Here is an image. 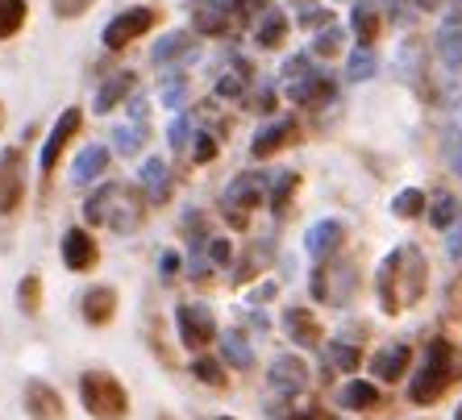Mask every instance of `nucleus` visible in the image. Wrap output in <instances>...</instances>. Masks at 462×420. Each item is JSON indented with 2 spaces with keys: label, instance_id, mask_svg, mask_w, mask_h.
Segmentation results:
<instances>
[{
  "label": "nucleus",
  "instance_id": "f257e3e1",
  "mask_svg": "<svg viewBox=\"0 0 462 420\" xmlns=\"http://www.w3.org/2000/svg\"><path fill=\"white\" fill-rule=\"evenodd\" d=\"M430 291V259L417 242H400L379 259L375 267V304L383 316H404L417 308Z\"/></svg>",
  "mask_w": 462,
  "mask_h": 420
},
{
  "label": "nucleus",
  "instance_id": "f03ea898",
  "mask_svg": "<svg viewBox=\"0 0 462 420\" xmlns=\"http://www.w3.org/2000/svg\"><path fill=\"white\" fill-rule=\"evenodd\" d=\"M462 383V345L450 337H433L420 354L417 370L409 375V404L412 408H433Z\"/></svg>",
  "mask_w": 462,
  "mask_h": 420
},
{
  "label": "nucleus",
  "instance_id": "7ed1b4c3",
  "mask_svg": "<svg viewBox=\"0 0 462 420\" xmlns=\"http://www.w3.org/2000/svg\"><path fill=\"white\" fill-rule=\"evenodd\" d=\"M142 216H146V196L138 192V184H117L105 179L100 187H92L84 200V221L97 229H113V233H138Z\"/></svg>",
  "mask_w": 462,
  "mask_h": 420
},
{
  "label": "nucleus",
  "instance_id": "20e7f679",
  "mask_svg": "<svg viewBox=\"0 0 462 420\" xmlns=\"http://www.w3.org/2000/svg\"><path fill=\"white\" fill-rule=\"evenodd\" d=\"M76 396H79V408H84L92 420H129V412H134L129 388L105 367L79 370Z\"/></svg>",
  "mask_w": 462,
  "mask_h": 420
},
{
  "label": "nucleus",
  "instance_id": "39448f33",
  "mask_svg": "<svg viewBox=\"0 0 462 420\" xmlns=\"http://www.w3.org/2000/svg\"><path fill=\"white\" fill-rule=\"evenodd\" d=\"M283 79H288V100L296 108L317 113V108H329L337 100V79L329 76V71H321V67H312L309 54L291 59V63L283 67Z\"/></svg>",
  "mask_w": 462,
  "mask_h": 420
},
{
  "label": "nucleus",
  "instance_id": "423d86ee",
  "mask_svg": "<svg viewBox=\"0 0 462 420\" xmlns=\"http://www.w3.org/2000/svg\"><path fill=\"white\" fill-rule=\"evenodd\" d=\"M267 192H271V175L237 171L226 184V192H221V216H226V225L229 229H246L250 213L258 208V200H267Z\"/></svg>",
  "mask_w": 462,
  "mask_h": 420
},
{
  "label": "nucleus",
  "instance_id": "0eeeda50",
  "mask_svg": "<svg viewBox=\"0 0 462 420\" xmlns=\"http://www.w3.org/2000/svg\"><path fill=\"white\" fill-rule=\"evenodd\" d=\"M175 333H180V345L188 350V354H205L208 345L221 337V329H217V313L200 300L175 304Z\"/></svg>",
  "mask_w": 462,
  "mask_h": 420
},
{
  "label": "nucleus",
  "instance_id": "6e6552de",
  "mask_svg": "<svg viewBox=\"0 0 462 420\" xmlns=\"http://www.w3.org/2000/svg\"><path fill=\"white\" fill-rule=\"evenodd\" d=\"M355 288H358V267H355V262H342L337 254L329 262H312V275H309L312 300H321V304H350Z\"/></svg>",
  "mask_w": 462,
  "mask_h": 420
},
{
  "label": "nucleus",
  "instance_id": "1a4fd4ad",
  "mask_svg": "<svg viewBox=\"0 0 462 420\" xmlns=\"http://www.w3.org/2000/svg\"><path fill=\"white\" fill-rule=\"evenodd\" d=\"M79 130H84V108L67 105L63 113H59V121L51 125V133H46L42 151H38V175H42V179H51V175L59 171V162L71 151V142L79 138Z\"/></svg>",
  "mask_w": 462,
  "mask_h": 420
},
{
  "label": "nucleus",
  "instance_id": "9d476101",
  "mask_svg": "<svg viewBox=\"0 0 462 420\" xmlns=\"http://www.w3.org/2000/svg\"><path fill=\"white\" fill-rule=\"evenodd\" d=\"M30 192V162L25 146H5L0 151V216H17Z\"/></svg>",
  "mask_w": 462,
  "mask_h": 420
},
{
  "label": "nucleus",
  "instance_id": "9b49d317",
  "mask_svg": "<svg viewBox=\"0 0 462 420\" xmlns=\"http://www.w3.org/2000/svg\"><path fill=\"white\" fill-rule=\"evenodd\" d=\"M304 138V125L300 117H291V113H283V117H271L263 130L250 138V159H275V154L291 151V146H300Z\"/></svg>",
  "mask_w": 462,
  "mask_h": 420
},
{
  "label": "nucleus",
  "instance_id": "f8f14e48",
  "mask_svg": "<svg viewBox=\"0 0 462 420\" xmlns=\"http://www.w3.org/2000/svg\"><path fill=\"white\" fill-rule=\"evenodd\" d=\"M154 25H159V9H146V5H138V9L117 13V17L105 25L100 42H105V50H125V46L138 42L142 33H151Z\"/></svg>",
  "mask_w": 462,
  "mask_h": 420
},
{
  "label": "nucleus",
  "instance_id": "ddd939ff",
  "mask_svg": "<svg viewBox=\"0 0 462 420\" xmlns=\"http://www.w3.org/2000/svg\"><path fill=\"white\" fill-rule=\"evenodd\" d=\"M412 358H417L412 342H383L375 345V354L366 358V370H371L375 383H404L412 370Z\"/></svg>",
  "mask_w": 462,
  "mask_h": 420
},
{
  "label": "nucleus",
  "instance_id": "4468645a",
  "mask_svg": "<svg viewBox=\"0 0 462 420\" xmlns=\"http://www.w3.org/2000/svg\"><path fill=\"white\" fill-rule=\"evenodd\" d=\"M59 259H63V267L71 270V275H92V270L100 267L97 237L88 233L84 225L63 229V237H59Z\"/></svg>",
  "mask_w": 462,
  "mask_h": 420
},
{
  "label": "nucleus",
  "instance_id": "2eb2a0df",
  "mask_svg": "<svg viewBox=\"0 0 462 420\" xmlns=\"http://www.w3.org/2000/svg\"><path fill=\"white\" fill-rule=\"evenodd\" d=\"M309 362L300 354H275L267 367V388L275 391V399H300L309 391Z\"/></svg>",
  "mask_w": 462,
  "mask_h": 420
},
{
  "label": "nucleus",
  "instance_id": "dca6fc26",
  "mask_svg": "<svg viewBox=\"0 0 462 420\" xmlns=\"http://www.w3.org/2000/svg\"><path fill=\"white\" fill-rule=\"evenodd\" d=\"M22 412L30 420H67V399H63V391L54 388V383H46V379H25Z\"/></svg>",
  "mask_w": 462,
  "mask_h": 420
},
{
  "label": "nucleus",
  "instance_id": "f3484780",
  "mask_svg": "<svg viewBox=\"0 0 462 420\" xmlns=\"http://www.w3.org/2000/svg\"><path fill=\"white\" fill-rule=\"evenodd\" d=\"M342 246H346V221H337V216H325L304 233V250H309L312 262H329L334 254H342Z\"/></svg>",
  "mask_w": 462,
  "mask_h": 420
},
{
  "label": "nucleus",
  "instance_id": "a211bd4d",
  "mask_svg": "<svg viewBox=\"0 0 462 420\" xmlns=\"http://www.w3.org/2000/svg\"><path fill=\"white\" fill-rule=\"evenodd\" d=\"M117 288H108V283H92V288L79 296V316H84V324H92V329H108V324L117 321Z\"/></svg>",
  "mask_w": 462,
  "mask_h": 420
},
{
  "label": "nucleus",
  "instance_id": "6ab92c4d",
  "mask_svg": "<svg viewBox=\"0 0 462 420\" xmlns=\"http://www.w3.org/2000/svg\"><path fill=\"white\" fill-rule=\"evenodd\" d=\"M283 333L291 337V345H300V350H325V324L304 304H288L283 308Z\"/></svg>",
  "mask_w": 462,
  "mask_h": 420
},
{
  "label": "nucleus",
  "instance_id": "aec40b11",
  "mask_svg": "<svg viewBox=\"0 0 462 420\" xmlns=\"http://www.w3.org/2000/svg\"><path fill=\"white\" fill-rule=\"evenodd\" d=\"M138 192L146 196V205H154V208L171 205L175 179H171V171H167V162H162V159H146V162H142V175H138Z\"/></svg>",
  "mask_w": 462,
  "mask_h": 420
},
{
  "label": "nucleus",
  "instance_id": "412c9836",
  "mask_svg": "<svg viewBox=\"0 0 462 420\" xmlns=\"http://www.w3.org/2000/svg\"><path fill=\"white\" fill-rule=\"evenodd\" d=\"M337 404H342V412H375L383 404V391L375 379H346L337 391Z\"/></svg>",
  "mask_w": 462,
  "mask_h": 420
},
{
  "label": "nucleus",
  "instance_id": "4be33fe9",
  "mask_svg": "<svg viewBox=\"0 0 462 420\" xmlns=\"http://www.w3.org/2000/svg\"><path fill=\"white\" fill-rule=\"evenodd\" d=\"M217 358L226 362L229 370H254V345L246 342V333L242 329H226V333L217 337Z\"/></svg>",
  "mask_w": 462,
  "mask_h": 420
},
{
  "label": "nucleus",
  "instance_id": "5701e85b",
  "mask_svg": "<svg viewBox=\"0 0 462 420\" xmlns=\"http://www.w3.org/2000/svg\"><path fill=\"white\" fill-rule=\"evenodd\" d=\"M192 279H208V270H221L229 267V259H234V246H229L226 237H208V242H200V246H192Z\"/></svg>",
  "mask_w": 462,
  "mask_h": 420
},
{
  "label": "nucleus",
  "instance_id": "b1692460",
  "mask_svg": "<svg viewBox=\"0 0 462 420\" xmlns=\"http://www.w3.org/2000/svg\"><path fill=\"white\" fill-rule=\"evenodd\" d=\"M296 192H300V171H280L271 175V192H267V208L271 216H291V205H296Z\"/></svg>",
  "mask_w": 462,
  "mask_h": 420
},
{
  "label": "nucleus",
  "instance_id": "393cba45",
  "mask_svg": "<svg viewBox=\"0 0 462 420\" xmlns=\"http://www.w3.org/2000/svg\"><path fill=\"white\" fill-rule=\"evenodd\" d=\"M192 25L196 33H205V38H221V33L234 30V13H229L226 0H208L200 9L192 13Z\"/></svg>",
  "mask_w": 462,
  "mask_h": 420
},
{
  "label": "nucleus",
  "instance_id": "a878e982",
  "mask_svg": "<svg viewBox=\"0 0 462 420\" xmlns=\"http://www.w3.org/2000/svg\"><path fill=\"white\" fill-rule=\"evenodd\" d=\"M350 25H355V38L363 50H375L379 33H383V17L371 0H355V13H350Z\"/></svg>",
  "mask_w": 462,
  "mask_h": 420
},
{
  "label": "nucleus",
  "instance_id": "bb28decb",
  "mask_svg": "<svg viewBox=\"0 0 462 420\" xmlns=\"http://www.w3.org/2000/svg\"><path fill=\"white\" fill-rule=\"evenodd\" d=\"M134 84H138V76L134 71H117L113 79H105V84L97 87V100H92V113H100V117H108L113 108L121 105V100L134 92Z\"/></svg>",
  "mask_w": 462,
  "mask_h": 420
},
{
  "label": "nucleus",
  "instance_id": "cd10ccee",
  "mask_svg": "<svg viewBox=\"0 0 462 420\" xmlns=\"http://www.w3.org/2000/svg\"><path fill=\"white\" fill-rule=\"evenodd\" d=\"M108 162H113V154H108V146H84V151L76 154V171H71V179H76L79 187L97 184L100 175L108 171Z\"/></svg>",
  "mask_w": 462,
  "mask_h": 420
},
{
  "label": "nucleus",
  "instance_id": "c85d7f7f",
  "mask_svg": "<svg viewBox=\"0 0 462 420\" xmlns=\"http://www.w3.org/2000/svg\"><path fill=\"white\" fill-rule=\"evenodd\" d=\"M188 59H196V33H188V30L167 33V38L154 46V63H159V67L188 63Z\"/></svg>",
  "mask_w": 462,
  "mask_h": 420
},
{
  "label": "nucleus",
  "instance_id": "c756f323",
  "mask_svg": "<svg viewBox=\"0 0 462 420\" xmlns=\"http://www.w3.org/2000/svg\"><path fill=\"white\" fill-rule=\"evenodd\" d=\"M250 76H254V67H250L246 59H229V63L221 67V76H217V96L242 100V92L250 87Z\"/></svg>",
  "mask_w": 462,
  "mask_h": 420
},
{
  "label": "nucleus",
  "instance_id": "7c9ffc66",
  "mask_svg": "<svg viewBox=\"0 0 462 420\" xmlns=\"http://www.w3.org/2000/svg\"><path fill=\"white\" fill-rule=\"evenodd\" d=\"M192 379L200 383V388L208 391H229V367L221 362V358H208V354H192Z\"/></svg>",
  "mask_w": 462,
  "mask_h": 420
},
{
  "label": "nucleus",
  "instance_id": "2f4dec72",
  "mask_svg": "<svg viewBox=\"0 0 462 420\" xmlns=\"http://www.w3.org/2000/svg\"><path fill=\"white\" fill-rule=\"evenodd\" d=\"M438 59L450 67V71L462 67V22L458 17H446V25L438 30Z\"/></svg>",
  "mask_w": 462,
  "mask_h": 420
},
{
  "label": "nucleus",
  "instance_id": "473e14b6",
  "mask_svg": "<svg viewBox=\"0 0 462 420\" xmlns=\"http://www.w3.org/2000/svg\"><path fill=\"white\" fill-rule=\"evenodd\" d=\"M288 17H283L280 9H271L263 22L254 25V46H263V50H280L283 42H288Z\"/></svg>",
  "mask_w": 462,
  "mask_h": 420
},
{
  "label": "nucleus",
  "instance_id": "72a5a7b5",
  "mask_svg": "<svg viewBox=\"0 0 462 420\" xmlns=\"http://www.w3.org/2000/svg\"><path fill=\"white\" fill-rule=\"evenodd\" d=\"M42 275H38V270H25L22 279H17V308H22L25 316H42Z\"/></svg>",
  "mask_w": 462,
  "mask_h": 420
},
{
  "label": "nucleus",
  "instance_id": "f704fd0d",
  "mask_svg": "<svg viewBox=\"0 0 462 420\" xmlns=\"http://www.w3.org/2000/svg\"><path fill=\"white\" fill-rule=\"evenodd\" d=\"M30 22V0H0V42H9Z\"/></svg>",
  "mask_w": 462,
  "mask_h": 420
},
{
  "label": "nucleus",
  "instance_id": "c9c22d12",
  "mask_svg": "<svg viewBox=\"0 0 462 420\" xmlns=\"http://www.w3.org/2000/svg\"><path fill=\"white\" fill-rule=\"evenodd\" d=\"M425 213H430V196L420 192V187H404V192L392 196V216L396 221H417Z\"/></svg>",
  "mask_w": 462,
  "mask_h": 420
},
{
  "label": "nucleus",
  "instance_id": "e433bc0d",
  "mask_svg": "<svg viewBox=\"0 0 462 420\" xmlns=\"http://www.w3.org/2000/svg\"><path fill=\"white\" fill-rule=\"evenodd\" d=\"M425 221H430L438 233H450L454 221H458V200H454L450 192L430 196V213H425Z\"/></svg>",
  "mask_w": 462,
  "mask_h": 420
},
{
  "label": "nucleus",
  "instance_id": "4c0bfd02",
  "mask_svg": "<svg viewBox=\"0 0 462 420\" xmlns=\"http://www.w3.org/2000/svg\"><path fill=\"white\" fill-rule=\"evenodd\" d=\"M325 350H329V362H334V367L342 370L346 379H350L358 367H363V350H358L350 337H334V342L325 345Z\"/></svg>",
  "mask_w": 462,
  "mask_h": 420
},
{
  "label": "nucleus",
  "instance_id": "58836bf2",
  "mask_svg": "<svg viewBox=\"0 0 462 420\" xmlns=\"http://www.w3.org/2000/svg\"><path fill=\"white\" fill-rule=\"evenodd\" d=\"M375 76H379V54L358 46V50L346 59V79H350V84H366V79H375Z\"/></svg>",
  "mask_w": 462,
  "mask_h": 420
},
{
  "label": "nucleus",
  "instance_id": "ea45409f",
  "mask_svg": "<svg viewBox=\"0 0 462 420\" xmlns=\"http://www.w3.org/2000/svg\"><path fill=\"white\" fill-rule=\"evenodd\" d=\"M267 259H271L267 242H254V250H246V259H237V267H234V283H250V279L258 275V270L267 267Z\"/></svg>",
  "mask_w": 462,
  "mask_h": 420
},
{
  "label": "nucleus",
  "instance_id": "a19ab883",
  "mask_svg": "<svg viewBox=\"0 0 462 420\" xmlns=\"http://www.w3.org/2000/svg\"><path fill=\"white\" fill-rule=\"evenodd\" d=\"M146 121H134V125H121V130H113V146H117V154H138L142 146H146Z\"/></svg>",
  "mask_w": 462,
  "mask_h": 420
},
{
  "label": "nucleus",
  "instance_id": "79ce46f5",
  "mask_svg": "<svg viewBox=\"0 0 462 420\" xmlns=\"http://www.w3.org/2000/svg\"><path fill=\"white\" fill-rule=\"evenodd\" d=\"M342 46H346V30L334 22V25H325V30L317 33L312 54H317V59H337V54H342Z\"/></svg>",
  "mask_w": 462,
  "mask_h": 420
},
{
  "label": "nucleus",
  "instance_id": "37998d69",
  "mask_svg": "<svg viewBox=\"0 0 462 420\" xmlns=\"http://www.w3.org/2000/svg\"><path fill=\"white\" fill-rule=\"evenodd\" d=\"M180 237L188 242V246H200V242H208V225H205V213H200V208H188V213H183Z\"/></svg>",
  "mask_w": 462,
  "mask_h": 420
},
{
  "label": "nucleus",
  "instance_id": "c03bdc74",
  "mask_svg": "<svg viewBox=\"0 0 462 420\" xmlns=\"http://www.w3.org/2000/svg\"><path fill=\"white\" fill-rule=\"evenodd\" d=\"M229 13H234V22L250 25V22H263L271 13V0H226Z\"/></svg>",
  "mask_w": 462,
  "mask_h": 420
},
{
  "label": "nucleus",
  "instance_id": "a18cd8bd",
  "mask_svg": "<svg viewBox=\"0 0 462 420\" xmlns=\"http://www.w3.org/2000/svg\"><path fill=\"white\" fill-rule=\"evenodd\" d=\"M192 121H196V113H192V108H180V113H175L171 130H167V142H171L175 151H183V146L192 142Z\"/></svg>",
  "mask_w": 462,
  "mask_h": 420
},
{
  "label": "nucleus",
  "instance_id": "49530a36",
  "mask_svg": "<svg viewBox=\"0 0 462 420\" xmlns=\"http://www.w3.org/2000/svg\"><path fill=\"white\" fill-rule=\"evenodd\" d=\"M217 154H221V133H208V130H200L192 138V159L205 167V162H213Z\"/></svg>",
  "mask_w": 462,
  "mask_h": 420
},
{
  "label": "nucleus",
  "instance_id": "de8ad7c7",
  "mask_svg": "<svg viewBox=\"0 0 462 420\" xmlns=\"http://www.w3.org/2000/svg\"><path fill=\"white\" fill-rule=\"evenodd\" d=\"M296 22H300V30H325V25H334V9H325V5H304Z\"/></svg>",
  "mask_w": 462,
  "mask_h": 420
},
{
  "label": "nucleus",
  "instance_id": "09e8293b",
  "mask_svg": "<svg viewBox=\"0 0 462 420\" xmlns=\"http://www.w3.org/2000/svg\"><path fill=\"white\" fill-rule=\"evenodd\" d=\"M92 5H97V0H51V13L59 22H76V17H84Z\"/></svg>",
  "mask_w": 462,
  "mask_h": 420
},
{
  "label": "nucleus",
  "instance_id": "8fccbe9b",
  "mask_svg": "<svg viewBox=\"0 0 462 420\" xmlns=\"http://www.w3.org/2000/svg\"><path fill=\"white\" fill-rule=\"evenodd\" d=\"M183 92H188V76H183V71H175V76L162 79V105H167V108H180L183 105Z\"/></svg>",
  "mask_w": 462,
  "mask_h": 420
},
{
  "label": "nucleus",
  "instance_id": "3c124183",
  "mask_svg": "<svg viewBox=\"0 0 462 420\" xmlns=\"http://www.w3.org/2000/svg\"><path fill=\"white\" fill-rule=\"evenodd\" d=\"M183 270V259L175 254V250H162V259H159V275H162V283H175V275Z\"/></svg>",
  "mask_w": 462,
  "mask_h": 420
},
{
  "label": "nucleus",
  "instance_id": "603ef678",
  "mask_svg": "<svg viewBox=\"0 0 462 420\" xmlns=\"http://www.w3.org/2000/svg\"><path fill=\"white\" fill-rule=\"evenodd\" d=\"M254 108H258V113H263V117L271 121V113L280 108V92H275V87H263V92H258V100H254Z\"/></svg>",
  "mask_w": 462,
  "mask_h": 420
},
{
  "label": "nucleus",
  "instance_id": "864d4df0",
  "mask_svg": "<svg viewBox=\"0 0 462 420\" xmlns=\"http://www.w3.org/2000/svg\"><path fill=\"white\" fill-rule=\"evenodd\" d=\"M271 296H280V283H275V279H267L263 288L250 291V304H263V300H271Z\"/></svg>",
  "mask_w": 462,
  "mask_h": 420
},
{
  "label": "nucleus",
  "instance_id": "5fc2aeb1",
  "mask_svg": "<svg viewBox=\"0 0 462 420\" xmlns=\"http://www.w3.org/2000/svg\"><path fill=\"white\" fill-rule=\"evenodd\" d=\"M446 151H450L454 167H458V171H462V138H450V146H446Z\"/></svg>",
  "mask_w": 462,
  "mask_h": 420
},
{
  "label": "nucleus",
  "instance_id": "6e6d98bb",
  "mask_svg": "<svg viewBox=\"0 0 462 420\" xmlns=\"http://www.w3.org/2000/svg\"><path fill=\"white\" fill-rule=\"evenodd\" d=\"M417 5H420V9H425V13H433V9H441V0H417Z\"/></svg>",
  "mask_w": 462,
  "mask_h": 420
},
{
  "label": "nucleus",
  "instance_id": "4d7b16f0",
  "mask_svg": "<svg viewBox=\"0 0 462 420\" xmlns=\"http://www.w3.org/2000/svg\"><path fill=\"white\" fill-rule=\"evenodd\" d=\"M450 17H458V22H462V0H454V13H450Z\"/></svg>",
  "mask_w": 462,
  "mask_h": 420
},
{
  "label": "nucleus",
  "instance_id": "13d9d810",
  "mask_svg": "<svg viewBox=\"0 0 462 420\" xmlns=\"http://www.w3.org/2000/svg\"><path fill=\"white\" fill-rule=\"evenodd\" d=\"M0 130H5V100H0Z\"/></svg>",
  "mask_w": 462,
  "mask_h": 420
},
{
  "label": "nucleus",
  "instance_id": "bf43d9fd",
  "mask_svg": "<svg viewBox=\"0 0 462 420\" xmlns=\"http://www.w3.org/2000/svg\"><path fill=\"white\" fill-rule=\"evenodd\" d=\"M454 420H462V399H458V408H454Z\"/></svg>",
  "mask_w": 462,
  "mask_h": 420
},
{
  "label": "nucleus",
  "instance_id": "052dcab7",
  "mask_svg": "<svg viewBox=\"0 0 462 420\" xmlns=\"http://www.w3.org/2000/svg\"><path fill=\"white\" fill-rule=\"evenodd\" d=\"M213 420H237V416H213Z\"/></svg>",
  "mask_w": 462,
  "mask_h": 420
},
{
  "label": "nucleus",
  "instance_id": "680f3d73",
  "mask_svg": "<svg viewBox=\"0 0 462 420\" xmlns=\"http://www.w3.org/2000/svg\"><path fill=\"white\" fill-rule=\"evenodd\" d=\"M387 5H404V0H387Z\"/></svg>",
  "mask_w": 462,
  "mask_h": 420
},
{
  "label": "nucleus",
  "instance_id": "e2e57ef3",
  "mask_svg": "<svg viewBox=\"0 0 462 420\" xmlns=\"http://www.w3.org/2000/svg\"><path fill=\"white\" fill-rule=\"evenodd\" d=\"M304 5H309V0H304Z\"/></svg>",
  "mask_w": 462,
  "mask_h": 420
}]
</instances>
